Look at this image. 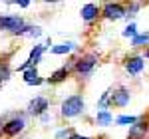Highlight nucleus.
Returning <instances> with one entry per match:
<instances>
[{"mask_svg":"<svg viewBox=\"0 0 149 139\" xmlns=\"http://www.w3.org/2000/svg\"><path fill=\"white\" fill-rule=\"evenodd\" d=\"M84 111V97L80 93L70 95L68 99L62 101V115L64 117H76Z\"/></svg>","mask_w":149,"mask_h":139,"instance_id":"f257e3e1","label":"nucleus"},{"mask_svg":"<svg viewBox=\"0 0 149 139\" xmlns=\"http://www.w3.org/2000/svg\"><path fill=\"white\" fill-rule=\"evenodd\" d=\"M95 64H97L95 54H84V56L74 60V72L80 74V76H90L92 70L95 68Z\"/></svg>","mask_w":149,"mask_h":139,"instance_id":"f03ea898","label":"nucleus"},{"mask_svg":"<svg viewBox=\"0 0 149 139\" xmlns=\"http://www.w3.org/2000/svg\"><path fill=\"white\" fill-rule=\"evenodd\" d=\"M26 26L24 20L20 16H2L0 14V30H6V32H10V34H20L22 32V28Z\"/></svg>","mask_w":149,"mask_h":139,"instance_id":"7ed1b4c3","label":"nucleus"},{"mask_svg":"<svg viewBox=\"0 0 149 139\" xmlns=\"http://www.w3.org/2000/svg\"><path fill=\"white\" fill-rule=\"evenodd\" d=\"M125 14H127L125 6L119 4V2H107V4H103V8H102V16L107 18V20H119Z\"/></svg>","mask_w":149,"mask_h":139,"instance_id":"20e7f679","label":"nucleus"},{"mask_svg":"<svg viewBox=\"0 0 149 139\" xmlns=\"http://www.w3.org/2000/svg\"><path fill=\"white\" fill-rule=\"evenodd\" d=\"M131 99V93L127 88H117L113 90V93H109V105L111 107H125Z\"/></svg>","mask_w":149,"mask_h":139,"instance_id":"39448f33","label":"nucleus"},{"mask_svg":"<svg viewBox=\"0 0 149 139\" xmlns=\"http://www.w3.org/2000/svg\"><path fill=\"white\" fill-rule=\"evenodd\" d=\"M123 66H125L127 74L137 76V74H141L143 68H145V58H143V56H127V58L123 60Z\"/></svg>","mask_w":149,"mask_h":139,"instance_id":"423d86ee","label":"nucleus"},{"mask_svg":"<svg viewBox=\"0 0 149 139\" xmlns=\"http://www.w3.org/2000/svg\"><path fill=\"white\" fill-rule=\"evenodd\" d=\"M24 125H26V121H24L22 115H16L12 117V119H8L6 121V127H4V135L6 137H16L20 131L24 129Z\"/></svg>","mask_w":149,"mask_h":139,"instance_id":"0eeeda50","label":"nucleus"},{"mask_svg":"<svg viewBox=\"0 0 149 139\" xmlns=\"http://www.w3.org/2000/svg\"><path fill=\"white\" fill-rule=\"evenodd\" d=\"M48 107H50V101H48L46 97H34L30 104H28V113L30 115H46V111H48Z\"/></svg>","mask_w":149,"mask_h":139,"instance_id":"6e6552de","label":"nucleus"},{"mask_svg":"<svg viewBox=\"0 0 149 139\" xmlns=\"http://www.w3.org/2000/svg\"><path fill=\"white\" fill-rule=\"evenodd\" d=\"M149 131V121L147 119H139L135 125L129 127V135L127 139H145V133Z\"/></svg>","mask_w":149,"mask_h":139,"instance_id":"1a4fd4ad","label":"nucleus"},{"mask_svg":"<svg viewBox=\"0 0 149 139\" xmlns=\"http://www.w3.org/2000/svg\"><path fill=\"white\" fill-rule=\"evenodd\" d=\"M80 14H81V20L90 24V22H93V20H95V18L102 14V10H100V6H97V4H93V2H88V4L81 8Z\"/></svg>","mask_w":149,"mask_h":139,"instance_id":"9d476101","label":"nucleus"},{"mask_svg":"<svg viewBox=\"0 0 149 139\" xmlns=\"http://www.w3.org/2000/svg\"><path fill=\"white\" fill-rule=\"evenodd\" d=\"M72 70H74V62L70 64V66H64V68H60L56 70L50 78H48V81L50 83H60V81H64V80H68L70 78V74H72Z\"/></svg>","mask_w":149,"mask_h":139,"instance_id":"9b49d317","label":"nucleus"},{"mask_svg":"<svg viewBox=\"0 0 149 139\" xmlns=\"http://www.w3.org/2000/svg\"><path fill=\"white\" fill-rule=\"evenodd\" d=\"M24 81H26L28 85H40L44 80L38 76V70H36V66H34V68H30V70L24 72Z\"/></svg>","mask_w":149,"mask_h":139,"instance_id":"f8f14e48","label":"nucleus"},{"mask_svg":"<svg viewBox=\"0 0 149 139\" xmlns=\"http://www.w3.org/2000/svg\"><path fill=\"white\" fill-rule=\"evenodd\" d=\"M111 121H113V115H111L107 109H100V111H97V115H95V123H97V125L105 127V125H109Z\"/></svg>","mask_w":149,"mask_h":139,"instance_id":"ddd939ff","label":"nucleus"},{"mask_svg":"<svg viewBox=\"0 0 149 139\" xmlns=\"http://www.w3.org/2000/svg\"><path fill=\"white\" fill-rule=\"evenodd\" d=\"M48 46H34L32 48V52H30V58H28V62L32 64V66H36L38 62H40V58H42V54H44V50H46Z\"/></svg>","mask_w":149,"mask_h":139,"instance_id":"4468645a","label":"nucleus"},{"mask_svg":"<svg viewBox=\"0 0 149 139\" xmlns=\"http://www.w3.org/2000/svg\"><path fill=\"white\" fill-rule=\"evenodd\" d=\"M74 48H76V44H74V42H64V44H58V46L52 48V54L62 56V54H68V52H72Z\"/></svg>","mask_w":149,"mask_h":139,"instance_id":"2eb2a0df","label":"nucleus"},{"mask_svg":"<svg viewBox=\"0 0 149 139\" xmlns=\"http://www.w3.org/2000/svg\"><path fill=\"white\" fill-rule=\"evenodd\" d=\"M149 44V34L145 32V34H137L133 40H131V46L133 48H141V46H147Z\"/></svg>","mask_w":149,"mask_h":139,"instance_id":"dca6fc26","label":"nucleus"},{"mask_svg":"<svg viewBox=\"0 0 149 139\" xmlns=\"http://www.w3.org/2000/svg\"><path fill=\"white\" fill-rule=\"evenodd\" d=\"M10 80V66L6 62H0V83Z\"/></svg>","mask_w":149,"mask_h":139,"instance_id":"f3484780","label":"nucleus"},{"mask_svg":"<svg viewBox=\"0 0 149 139\" xmlns=\"http://www.w3.org/2000/svg\"><path fill=\"white\" fill-rule=\"evenodd\" d=\"M115 121H117L119 125H127V123H129V125H135L139 119H137V117H133V115H119Z\"/></svg>","mask_w":149,"mask_h":139,"instance_id":"a211bd4d","label":"nucleus"},{"mask_svg":"<svg viewBox=\"0 0 149 139\" xmlns=\"http://www.w3.org/2000/svg\"><path fill=\"white\" fill-rule=\"evenodd\" d=\"M72 135H74L72 129H62V131H58V133H56V139H70Z\"/></svg>","mask_w":149,"mask_h":139,"instance_id":"6ab92c4d","label":"nucleus"},{"mask_svg":"<svg viewBox=\"0 0 149 139\" xmlns=\"http://www.w3.org/2000/svg\"><path fill=\"white\" fill-rule=\"evenodd\" d=\"M123 36H125V38H129V36L135 38V36H137V32H135V24H129L125 30H123Z\"/></svg>","mask_w":149,"mask_h":139,"instance_id":"aec40b11","label":"nucleus"},{"mask_svg":"<svg viewBox=\"0 0 149 139\" xmlns=\"http://www.w3.org/2000/svg\"><path fill=\"white\" fill-rule=\"evenodd\" d=\"M4 127H6V119H4V117H0V137L4 135Z\"/></svg>","mask_w":149,"mask_h":139,"instance_id":"412c9836","label":"nucleus"},{"mask_svg":"<svg viewBox=\"0 0 149 139\" xmlns=\"http://www.w3.org/2000/svg\"><path fill=\"white\" fill-rule=\"evenodd\" d=\"M18 6L20 8H26V6H30V2H18Z\"/></svg>","mask_w":149,"mask_h":139,"instance_id":"4be33fe9","label":"nucleus"},{"mask_svg":"<svg viewBox=\"0 0 149 139\" xmlns=\"http://www.w3.org/2000/svg\"><path fill=\"white\" fill-rule=\"evenodd\" d=\"M145 58H149V46H147V50H145Z\"/></svg>","mask_w":149,"mask_h":139,"instance_id":"5701e85b","label":"nucleus"}]
</instances>
